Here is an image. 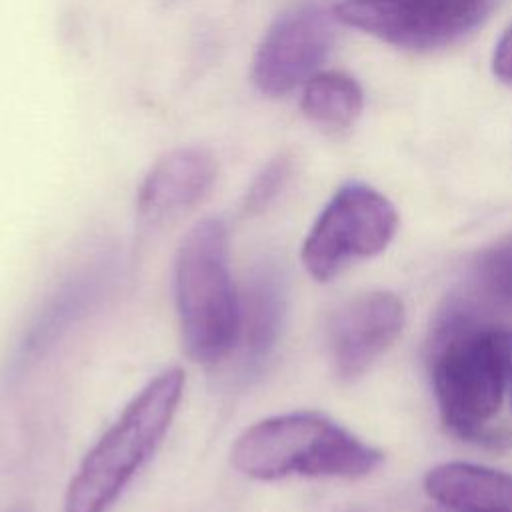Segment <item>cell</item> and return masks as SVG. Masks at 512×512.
Segmentation results:
<instances>
[{
  "mask_svg": "<svg viewBox=\"0 0 512 512\" xmlns=\"http://www.w3.org/2000/svg\"><path fill=\"white\" fill-rule=\"evenodd\" d=\"M512 374V328L478 316L470 302L450 304L432 336L430 376L446 426L486 442Z\"/></svg>",
  "mask_w": 512,
  "mask_h": 512,
  "instance_id": "1",
  "label": "cell"
},
{
  "mask_svg": "<svg viewBox=\"0 0 512 512\" xmlns=\"http://www.w3.org/2000/svg\"><path fill=\"white\" fill-rule=\"evenodd\" d=\"M184 370L166 368L146 382L82 458L64 512H108L162 444L184 394Z\"/></svg>",
  "mask_w": 512,
  "mask_h": 512,
  "instance_id": "2",
  "label": "cell"
},
{
  "mask_svg": "<svg viewBox=\"0 0 512 512\" xmlns=\"http://www.w3.org/2000/svg\"><path fill=\"white\" fill-rule=\"evenodd\" d=\"M232 466L254 480L362 478L382 452L318 412H288L248 426L232 444Z\"/></svg>",
  "mask_w": 512,
  "mask_h": 512,
  "instance_id": "3",
  "label": "cell"
},
{
  "mask_svg": "<svg viewBox=\"0 0 512 512\" xmlns=\"http://www.w3.org/2000/svg\"><path fill=\"white\" fill-rule=\"evenodd\" d=\"M174 298L182 348L192 362L216 364L238 346L240 294L230 272L224 220L204 218L180 240Z\"/></svg>",
  "mask_w": 512,
  "mask_h": 512,
  "instance_id": "4",
  "label": "cell"
},
{
  "mask_svg": "<svg viewBox=\"0 0 512 512\" xmlns=\"http://www.w3.org/2000/svg\"><path fill=\"white\" fill-rule=\"evenodd\" d=\"M398 212L376 188L362 182L340 186L314 220L302 244L306 272L328 282L350 262L380 254L394 238Z\"/></svg>",
  "mask_w": 512,
  "mask_h": 512,
  "instance_id": "5",
  "label": "cell"
},
{
  "mask_svg": "<svg viewBox=\"0 0 512 512\" xmlns=\"http://www.w3.org/2000/svg\"><path fill=\"white\" fill-rule=\"evenodd\" d=\"M498 0H342L334 18L404 50L450 46L476 30Z\"/></svg>",
  "mask_w": 512,
  "mask_h": 512,
  "instance_id": "6",
  "label": "cell"
},
{
  "mask_svg": "<svg viewBox=\"0 0 512 512\" xmlns=\"http://www.w3.org/2000/svg\"><path fill=\"white\" fill-rule=\"evenodd\" d=\"M334 14L316 2L284 10L264 32L250 64V82L268 96L280 98L304 86L326 60L334 44Z\"/></svg>",
  "mask_w": 512,
  "mask_h": 512,
  "instance_id": "7",
  "label": "cell"
},
{
  "mask_svg": "<svg viewBox=\"0 0 512 512\" xmlns=\"http://www.w3.org/2000/svg\"><path fill=\"white\" fill-rule=\"evenodd\" d=\"M404 320L402 300L386 290L342 302L326 324V350L334 374L340 380L364 374L400 336Z\"/></svg>",
  "mask_w": 512,
  "mask_h": 512,
  "instance_id": "8",
  "label": "cell"
},
{
  "mask_svg": "<svg viewBox=\"0 0 512 512\" xmlns=\"http://www.w3.org/2000/svg\"><path fill=\"white\" fill-rule=\"evenodd\" d=\"M216 158L198 146H180L162 154L146 172L136 194L140 226L158 228L192 210L212 190Z\"/></svg>",
  "mask_w": 512,
  "mask_h": 512,
  "instance_id": "9",
  "label": "cell"
},
{
  "mask_svg": "<svg viewBox=\"0 0 512 512\" xmlns=\"http://www.w3.org/2000/svg\"><path fill=\"white\" fill-rule=\"evenodd\" d=\"M286 320V282L274 262L252 268L240 294V338L246 372H258L272 356Z\"/></svg>",
  "mask_w": 512,
  "mask_h": 512,
  "instance_id": "10",
  "label": "cell"
},
{
  "mask_svg": "<svg viewBox=\"0 0 512 512\" xmlns=\"http://www.w3.org/2000/svg\"><path fill=\"white\" fill-rule=\"evenodd\" d=\"M424 488L432 500L452 512H512V474L470 464L434 466Z\"/></svg>",
  "mask_w": 512,
  "mask_h": 512,
  "instance_id": "11",
  "label": "cell"
},
{
  "mask_svg": "<svg viewBox=\"0 0 512 512\" xmlns=\"http://www.w3.org/2000/svg\"><path fill=\"white\" fill-rule=\"evenodd\" d=\"M302 114L318 128L348 130L364 108L360 84L344 72H316L302 88Z\"/></svg>",
  "mask_w": 512,
  "mask_h": 512,
  "instance_id": "12",
  "label": "cell"
},
{
  "mask_svg": "<svg viewBox=\"0 0 512 512\" xmlns=\"http://www.w3.org/2000/svg\"><path fill=\"white\" fill-rule=\"evenodd\" d=\"M470 284L482 306L512 316V234L476 256L470 270Z\"/></svg>",
  "mask_w": 512,
  "mask_h": 512,
  "instance_id": "13",
  "label": "cell"
},
{
  "mask_svg": "<svg viewBox=\"0 0 512 512\" xmlns=\"http://www.w3.org/2000/svg\"><path fill=\"white\" fill-rule=\"evenodd\" d=\"M290 172H292V158L288 154L282 152L270 158L246 188L242 198V212L246 216H256L264 212L286 186Z\"/></svg>",
  "mask_w": 512,
  "mask_h": 512,
  "instance_id": "14",
  "label": "cell"
},
{
  "mask_svg": "<svg viewBox=\"0 0 512 512\" xmlns=\"http://www.w3.org/2000/svg\"><path fill=\"white\" fill-rule=\"evenodd\" d=\"M492 70L500 82L512 86V24L504 30L498 44L494 46Z\"/></svg>",
  "mask_w": 512,
  "mask_h": 512,
  "instance_id": "15",
  "label": "cell"
},
{
  "mask_svg": "<svg viewBox=\"0 0 512 512\" xmlns=\"http://www.w3.org/2000/svg\"><path fill=\"white\" fill-rule=\"evenodd\" d=\"M12 512H26V510H12Z\"/></svg>",
  "mask_w": 512,
  "mask_h": 512,
  "instance_id": "16",
  "label": "cell"
}]
</instances>
